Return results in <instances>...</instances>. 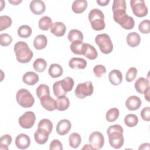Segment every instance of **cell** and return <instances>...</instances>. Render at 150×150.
<instances>
[{
    "instance_id": "6da1fadb",
    "label": "cell",
    "mask_w": 150,
    "mask_h": 150,
    "mask_svg": "<svg viewBox=\"0 0 150 150\" xmlns=\"http://www.w3.org/2000/svg\"><path fill=\"white\" fill-rule=\"evenodd\" d=\"M107 134L108 136V141L110 145L115 148L119 149L124 145V138L123 137V128L118 124L110 126Z\"/></svg>"
},
{
    "instance_id": "7a4b0ae2",
    "label": "cell",
    "mask_w": 150,
    "mask_h": 150,
    "mask_svg": "<svg viewBox=\"0 0 150 150\" xmlns=\"http://www.w3.org/2000/svg\"><path fill=\"white\" fill-rule=\"evenodd\" d=\"M14 52L17 60L21 63L29 62L33 57V52L30 49L28 45L23 41H19L14 46Z\"/></svg>"
},
{
    "instance_id": "3957f363",
    "label": "cell",
    "mask_w": 150,
    "mask_h": 150,
    "mask_svg": "<svg viewBox=\"0 0 150 150\" xmlns=\"http://www.w3.org/2000/svg\"><path fill=\"white\" fill-rule=\"evenodd\" d=\"M112 12L114 21L118 23L123 29L130 30L134 27V20L131 16L127 14L126 10L118 9Z\"/></svg>"
},
{
    "instance_id": "277c9868",
    "label": "cell",
    "mask_w": 150,
    "mask_h": 150,
    "mask_svg": "<svg viewBox=\"0 0 150 150\" xmlns=\"http://www.w3.org/2000/svg\"><path fill=\"white\" fill-rule=\"evenodd\" d=\"M88 19L94 30H101L105 28L104 15L101 10L97 8L91 9L88 13Z\"/></svg>"
},
{
    "instance_id": "5b68a950",
    "label": "cell",
    "mask_w": 150,
    "mask_h": 150,
    "mask_svg": "<svg viewBox=\"0 0 150 150\" xmlns=\"http://www.w3.org/2000/svg\"><path fill=\"white\" fill-rule=\"evenodd\" d=\"M18 103L23 108L31 107L34 103L35 98L30 91L25 88L19 89L16 94Z\"/></svg>"
},
{
    "instance_id": "8992f818",
    "label": "cell",
    "mask_w": 150,
    "mask_h": 150,
    "mask_svg": "<svg viewBox=\"0 0 150 150\" xmlns=\"http://www.w3.org/2000/svg\"><path fill=\"white\" fill-rule=\"evenodd\" d=\"M95 42L100 51L104 54H109L113 50V44L111 38L106 33L97 35L95 38Z\"/></svg>"
},
{
    "instance_id": "52a82bcc",
    "label": "cell",
    "mask_w": 150,
    "mask_h": 150,
    "mask_svg": "<svg viewBox=\"0 0 150 150\" xmlns=\"http://www.w3.org/2000/svg\"><path fill=\"white\" fill-rule=\"evenodd\" d=\"M93 86L91 81L79 84L74 91L76 96L80 99L90 96L93 93Z\"/></svg>"
},
{
    "instance_id": "ba28073f",
    "label": "cell",
    "mask_w": 150,
    "mask_h": 150,
    "mask_svg": "<svg viewBox=\"0 0 150 150\" xmlns=\"http://www.w3.org/2000/svg\"><path fill=\"white\" fill-rule=\"evenodd\" d=\"M130 5L133 13L136 16L142 18L148 14V8L144 0H131Z\"/></svg>"
},
{
    "instance_id": "9c48e42d",
    "label": "cell",
    "mask_w": 150,
    "mask_h": 150,
    "mask_svg": "<svg viewBox=\"0 0 150 150\" xmlns=\"http://www.w3.org/2000/svg\"><path fill=\"white\" fill-rule=\"evenodd\" d=\"M36 120V117L32 111H26L21 115L18 120L19 125L23 128L29 129L32 128Z\"/></svg>"
},
{
    "instance_id": "30bf717a",
    "label": "cell",
    "mask_w": 150,
    "mask_h": 150,
    "mask_svg": "<svg viewBox=\"0 0 150 150\" xmlns=\"http://www.w3.org/2000/svg\"><path fill=\"white\" fill-rule=\"evenodd\" d=\"M88 142L94 149H100L104 144V137L100 132L94 131L89 136Z\"/></svg>"
},
{
    "instance_id": "8fae6325",
    "label": "cell",
    "mask_w": 150,
    "mask_h": 150,
    "mask_svg": "<svg viewBox=\"0 0 150 150\" xmlns=\"http://www.w3.org/2000/svg\"><path fill=\"white\" fill-rule=\"evenodd\" d=\"M30 144L29 137L25 134H20L16 137L15 145L16 147L21 149H27Z\"/></svg>"
},
{
    "instance_id": "7c38bea8",
    "label": "cell",
    "mask_w": 150,
    "mask_h": 150,
    "mask_svg": "<svg viewBox=\"0 0 150 150\" xmlns=\"http://www.w3.org/2000/svg\"><path fill=\"white\" fill-rule=\"evenodd\" d=\"M29 8L32 12L35 15H42L45 12L46 5L42 1L33 0L30 3Z\"/></svg>"
},
{
    "instance_id": "4fadbf2b",
    "label": "cell",
    "mask_w": 150,
    "mask_h": 150,
    "mask_svg": "<svg viewBox=\"0 0 150 150\" xmlns=\"http://www.w3.org/2000/svg\"><path fill=\"white\" fill-rule=\"evenodd\" d=\"M71 128V124L69 120L63 119L59 121L56 126V132L60 135H64L69 133Z\"/></svg>"
},
{
    "instance_id": "5bb4252c",
    "label": "cell",
    "mask_w": 150,
    "mask_h": 150,
    "mask_svg": "<svg viewBox=\"0 0 150 150\" xmlns=\"http://www.w3.org/2000/svg\"><path fill=\"white\" fill-rule=\"evenodd\" d=\"M40 100L42 106L45 110L49 111H52L57 109L56 101L50 96H46L40 99Z\"/></svg>"
},
{
    "instance_id": "9a60e30c",
    "label": "cell",
    "mask_w": 150,
    "mask_h": 150,
    "mask_svg": "<svg viewBox=\"0 0 150 150\" xmlns=\"http://www.w3.org/2000/svg\"><path fill=\"white\" fill-rule=\"evenodd\" d=\"M49 134L46 130L38 128L34 134V139L36 143L43 145L47 141Z\"/></svg>"
},
{
    "instance_id": "2e32d148",
    "label": "cell",
    "mask_w": 150,
    "mask_h": 150,
    "mask_svg": "<svg viewBox=\"0 0 150 150\" xmlns=\"http://www.w3.org/2000/svg\"><path fill=\"white\" fill-rule=\"evenodd\" d=\"M141 105V100L136 96L129 97L125 101V106L131 111H135L139 108Z\"/></svg>"
},
{
    "instance_id": "e0dca14e",
    "label": "cell",
    "mask_w": 150,
    "mask_h": 150,
    "mask_svg": "<svg viewBox=\"0 0 150 150\" xmlns=\"http://www.w3.org/2000/svg\"><path fill=\"white\" fill-rule=\"evenodd\" d=\"M134 87L138 93L144 94L149 88H150L149 80L144 77H139L135 82Z\"/></svg>"
},
{
    "instance_id": "ac0fdd59",
    "label": "cell",
    "mask_w": 150,
    "mask_h": 150,
    "mask_svg": "<svg viewBox=\"0 0 150 150\" xmlns=\"http://www.w3.org/2000/svg\"><path fill=\"white\" fill-rule=\"evenodd\" d=\"M82 55L90 60H94L97 57L98 53L94 47L88 43H84Z\"/></svg>"
},
{
    "instance_id": "d6986e66",
    "label": "cell",
    "mask_w": 150,
    "mask_h": 150,
    "mask_svg": "<svg viewBox=\"0 0 150 150\" xmlns=\"http://www.w3.org/2000/svg\"><path fill=\"white\" fill-rule=\"evenodd\" d=\"M66 31V25L61 22H56L53 23L50 28V32L56 36H63Z\"/></svg>"
},
{
    "instance_id": "ffe728a7",
    "label": "cell",
    "mask_w": 150,
    "mask_h": 150,
    "mask_svg": "<svg viewBox=\"0 0 150 150\" xmlns=\"http://www.w3.org/2000/svg\"><path fill=\"white\" fill-rule=\"evenodd\" d=\"M69 66L73 69H84L87 66V61L83 58L73 57L70 60Z\"/></svg>"
},
{
    "instance_id": "44dd1931",
    "label": "cell",
    "mask_w": 150,
    "mask_h": 150,
    "mask_svg": "<svg viewBox=\"0 0 150 150\" xmlns=\"http://www.w3.org/2000/svg\"><path fill=\"white\" fill-rule=\"evenodd\" d=\"M108 79L112 85L118 86L122 81V73L118 70H113L110 72L108 74Z\"/></svg>"
},
{
    "instance_id": "7402d4cb",
    "label": "cell",
    "mask_w": 150,
    "mask_h": 150,
    "mask_svg": "<svg viewBox=\"0 0 150 150\" xmlns=\"http://www.w3.org/2000/svg\"><path fill=\"white\" fill-rule=\"evenodd\" d=\"M39 76L33 71L26 72L22 77L23 81L27 85H35L39 81Z\"/></svg>"
},
{
    "instance_id": "603a6c76",
    "label": "cell",
    "mask_w": 150,
    "mask_h": 150,
    "mask_svg": "<svg viewBox=\"0 0 150 150\" xmlns=\"http://www.w3.org/2000/svg\"><path fill=\"white\" fill-rule=\"evenodd\" d=\"M87 5L86 0H76L73 2L71 9L75 13H81L86 9Z\"/></svg>"
},
{
    "instance_id": "cb8c5ba5",
    "label": "cell",
    "mask_w": 150,
    "mask_h": 150,
    "mask_svg": "<svg viewBox=\"0 0 150 150\" xmlns=\"http://www.w3.org/2000/svg\"><path fill=\"white\" fill-rule=\"evenodd\" d=\"M141 42L139 35L135 32L129 33L127 36V43L131 47H135L138 46Z\"/></svg>"
},
{
    "instance_id": "d4e9b609",
    "label": "cell",
    "mask_w": 150,
    "mask_h": 150,
    "mask_svg": "<svg viewBox=\"0 0 150 150\" xmlns=\"http://www.w3.org/2000/svg\"><path fill=\"white\" fill-rule=\"evenodd\" d=\"M47 44V39L44 35L36 36L33 40V46L37 50H42L46 47Z\"/></svg>"
},
{
    "instance_id": "484cf974",
    "label": "cell",
    "mask_w": 150,
    "mask_h": 150,
    "mask_svg": "<svg viewBox=\"0 0 150 150\" xmlns=\"http://www.w3.org/2000/svg\"><path fill=\"white\" fill-rule=\"evenodd\" d=\"M48 72L52 78H57L63 74V70L62 67L59 64L53 63L50 66Z\"/></svg>"
},
{
    "instance_id": "4316f807",
    "label": "cell",
    "mask_w": 150,
    "mask_h": 150,
    "mask_svg": "<svg viewBox=\"0 0 150 150\" xmlns=\"http://www.w3.org/2000/svg\"><path fill=\"white\" fill-rule=\"evenodd\" d=\"M57 110L59 111H64L67 110L70 105V101L66 96L58 97L56 100Z\"/></svg>"
},
{
    "instance_id": "83f0119b",
    "label": "cell",
    "mask_w": 150,
    "mask_h": 150,
    "mask_svg": "<svg viewBox=\"0 0 150 150\" xmlns=\"http://www.w3.org/2000/svg\"><path fill=\"white\" fill-rule=\"evenodd\" d=\"M53 22L52 19L47 16H44L39 21V28L43 30H47L52 28Z\"/></svg>"
},
{
    "instance_id": "f1b7e54d",
    "label": "cell",
    "mask_w": 150,
    "mask_h": 150,
    "mask_svg": "<svg viewBox=\"0 0 150 150\" xmlns=\"http://www.w3.org/2000/svg\"><path fill=\"white\" fill-rule=\"evenodd\" d=\"M67 38L70 42L75 41L83 42V35L82 32L77 29H72L70 30Z\"/></svg>"
},
{
    "instance_id": "f546056e",
    "label": "cell",
    "mask_w": 150,
    "mask_h": 150,
    "mask_svg": "<svg viewBox=\"0 0 150 150\" xmlns=\"http://www.w3.org/2000/svg\"><path fill=\"white\" fill-rule=\"evenodd\" d=\"M69 145L73 148H77L80 145L81 142V138L80 135L77 132L71 133L69 137Z\"/></svg>"
},
{
    "instance_id": "4dcf8cb0",
    "label": "cell",
    "mask_w": 150,
    "mask_h": 150,
    "mask_svg": "<svg viewBox=\"0 0 150 150\" xmlns=\"http://www.w3.org/2000/svg\"><path fill=\"white\" fill-rule=\"evenodd\" d=\"M33 67L36 71L41 73L46 70L47 67V63L45 59L42 58H38L34 61L33 63Z\"/></svg>"
},
{
    "instance_id": "1f68e13d",
    "label": "cell",
    "mask_w": 150,
    "mask_h": 150,
    "mask_svg": "<svg viewBox=\"0 0 150 150\" xmlns=\"http://www.w3.org/2000/svg\"><path fill=\"white\" fill-rule=\"evenodd\" d=\"M32 32V28L27 25H22L18 29V35L22 38H29L31 35Z\"/></svg>"
},
{
    "instance_id": "d6a6232c",
    "label": "cell",
    "mask_w": 150,
    "mask_h": 150,
    "mask_svg": "<svg viewBox=\"0 0 150 150\" xmlns=\"http://www.w3.org/2000/svg\"><path fill=\"white\" fill-rule=\"evenodd\" d=\"M36 95L39 99L46 96H50V88L49 87L45 84H42L39 85L36 88Z\"/></svg>"
},
{
    "instance_id": "836d02e7",
    "label": "cell",
    "mask_w": 150,
    "mask_h": 150,
    "mask_svg": "<svg viewBox=\"0 0 150 150\" xmlns=\"http://www.w3.org/2000/svg\"><path fill=\"white\" fill-rule=\"evenodd\" d=\"M53 90L54 96L57 98L60 97L66 96L67 93V92H66L63 89L60 80L54 83L53 85Z\"/></svg>"
},
{
    "instance_id": "e575fe53",
    "label": "cell",
    "mask_w": 150,
    "mask_h": 150,
    "mask_svg": "<svg viewBox=\"0 0 150 150\" xmlns=\"http://www.w3.org/2000/svg\"><path fill=\"white\" fill-rule=\"evenodd\" d=\"M120 115L119 110L117 108H112L110 109L106 113V120L108 122H114L116 121Z\"/></svg>"
},
{
    "instance_id": "d590c367",
    "label": "cell",
    "mask_w": 150,
    "mask_h": 150,
    "mask_svg": "<svg viewBox=\"0 0 150 150\" xmlns=\"http://www.w3.org/2000/svg\"><path fill=\"white\" fill-rule=\"evenodd\" d=\"M84 43L81 41H75L71 42L70 45V49L71 52L76 54L82 55Z\"/></svg>"
},
{
    "instance_id": "8d00e7d4",
    "label": "cell",
    "mask_w": 150,
    "mask_h": 150,
    "mask_svg": "<svg viewBox=\"0 0 150 150\" xmlns=\"http://www.w3.org/2000/svg\"><path fill=\"white\" fill-rule=\"evenodd\" d=\"M138 122V118L135 114H129L127 115L124 118L125 124L129 127H134L137 125Z\"/></svg>"
},
{
    "instance_id": "74e56055",
    "label": "cell",
    "mask_w": 150,
    "mask_h": 150,
    "mask_svg": "<svg viewBox=\"0 0 150 150\" xmlns=\"http://www.w3.org/2000/svg\"><path fill=\"white\" fill-rule=\"evenodd\" d=\"M62 86L66 92L70 91L74 86V80L70 77H66L60 80Z\"/></svg>"
},
{
    "instance_id": "f35d334b",
    "label": "cell",
    "mask_w": 150,
    "mask_h": 150,
    "mask_svg": "<svg viewBox=\"0 0 150 150\" xmlns=\"http://www.w3.org/2000/svg\"><path fill=\"white\" fill-rule=\"evenodd\" d=\"M12 142V137L9 134L2 135L0 138V149L8 150V146Z\"/></svg>"
},
{
    "instance_id": "ab89813d",
    "label": "cell",
    "mask_w": 150,
    "mask_h": 150,
    "mask_svg": "<svg viewBox=\"0 0 150 150\" xmlns=\"http://www.w3.org/2000/svg\"><path fill=\"white\" fill-rule=\"evenodd\" d=\"M38 128L45 129L50 134L53 129V124L50 120L43 118L39 121L38 124Z\"/></svg>"
},
{
    "instance_id": "60d3db41",
    "label": "cell",
    "mask_w": 150,
    "mask_h": 150,
    "mask_svg": "<svg viewBox=\"0 0 150 150\" xmlns=\"http://www.w3.org/2000/svg\"><path fill=\"white\" fill-rule=\"evenodd\" d=\"M11 18L7 15L0 16V31H2L9 28L12 25Z\"/></svg>"
},
{
    "instance_id": "b9f144b4",
    "label": "cell",
    "mask_w": 150,
    "mask_h": 150,
    "mask_svg": "<svg viewBox=\"0 0 150 150\" xmlns=\"http://www.w3.org/2000/svg\"><path fill=\"white\" fill-rule=\"evenodd\" d=\"M139 32L143 34H148L150 32V21L148 19H145L140 22L138 25Z\"/></svg>"
},
{
    "instance_id": "7bdbcfd3",
    "label": "cell",
    "mask_w": 150,
    "mask_h": 150,
    "mask_svg": "<svg viewBox=\"0 0 150 150\" xmlns=\"http://www.w3.org/2000/svg\"><path fill=\"white\" fill-rule=\"evenodd\" d=\"M12 41L11 35L8 33H1L0 35V45L2 46H9Z\"/></svg>"
},
{
    "instance_id": "ee69618b",
    "label": "cell",
    "mask_w": 150,
    "mask_h": 150,
    "mask_svg": "<svg viewBox=\"0 0 150 150\" xmlns=\"http://www.w3.org/2000/svg\"><path fill=\"white\" fill-rule=\"evenodd\" d=\"M126 2L125 0H114L113 1L112 6V11L118 9L126 10Z\"/></svg>"
},
{
    "instance_id": "f6af8a7d",
    "label": "cell",
    "mask_w": 150,
    "mask_h": 150,
    "mask_svg": "<svg viewBox=\"0 0 150 150\" xmlns=\"http://www.w3.org/2000/svg\"><path fill=\"white\" fill-rule=\"evenodd\" d=\"M137 74V69L135 67H131L127 71L125 75V79L128 82L132 81Z\"/></svg>"
},
{
    "instance_id": "bcb514c9",
    "label": "cell",
    "mask_w": 150,
    "mask_h": 150,
    "mask_svg": "<svg viewBox=\"0 0 150 150\" xmlns=\"http://www.w3.org/2000/svg\"><path fill=\"white\" fill-rule=\"evenodd\" d=\"M93 73L97 77H101L106 73V68L102 64L96 65L93 68Z\"/></svg>"
},
{
    "instance_id": "7dc6e473",
    "label": "cell",
    "mask_w": 150,
    "mask_h": 150,
    "mask_svg": "<svg viewBox=\"0 0 150 150\" xmlns=\"http://www.w3.org/2000/svg\"><path fill=\"white\" fill-rule=\"evenodd\" d=\"M50 150H62L63 146L60 141L58 139H53L50 144Z\"/></svg>"
},
{
    "instance_id": "c3c4849f",
    "label": "cell",
    "mask_w": 150,
    "mask_h": 150,
    "mask_svg": "<svg viewBox=\"0 0 150 150\" xmlns=\"http://www.w3.org/2000/svg\"><path fill=\"white\" fill-rule=\"evenodd\" d=\"M141 117L143 120L146 121H150V108L149 107L144 108L141 112Z\"/></svg>"
},
{
    "instance_id": "681fc988",
    "label": "cell",
    "mask_w": 150,
    "mask_h": 150,
    "mask_svg": "<svg viewBox=\"0 0 150 150\" xmlns=\"http://www.w3.org/2000/svg\"><path fill=\"white\" fill-rule=\"evenodd\" d=\"M110 2V0H97V3L100 6H106Z\"/></svg>"
},
{
    "instance_id": "f907efd6",
    "label": "cell",
    "mask_w": 150,
    "mask_h": 150,
    "mask_svg": "<svg viewBox=\"0 0 150 150\" xmlns=\"http://www.w3.org/2000/svg\"><path fill=\"white\" fill-rule=\"evenodd\" d=\"M150 144L149 143H144L142 144H141L140 145V146L139 147V150L141 149H150V146H149Z\"/></svg>"
},
{
    "instance_id": "816d5d0a",
    "label": "cell",
    "mask_w": 150,
    "mask_h": 150,
    "mask_svg": "<svg viewBox=\"0 0 150 150\" xmlns=\"http://www.w3.org/2000/svg\"><path fill=\"white\" fill-rule=\"evenodd\" d=\"M149 89L150 88H149L144 94V97H145V98L148 101H149Z\"/></svg>"
},
{
    "instance_id": "f5cc1de1",
    "label": "cell",
    "mask_w": 150,
    "mask_h": 150,
    "mask_svg": "<svg viewBox=\"0 0 150 150\" xmlns=\"http://www.w3.org/2000/svg\"><path fill=\"white\" fill-rule=\"evenodd\" d=\"M94 149V148L91 145H88V144H86L85 145V146H84L83 148H82V149Z\"/></svg>"
},
{
    "instance_id": "db71d44e",
    "label": "cell",
    "mask_w": 150,
    "mask_h": 150,
    "mask_svg": "<svg viewBox=\"0 0 150 150\" xmlns=\"http://www.w3.org/2000/svg\"><path fill=\"white\" fill-rule=\"evenodd\" d=\"M9 2L13 4V5H17L19 4H20L21 2H22V1H9Z\"/></svg>"
}]
</instances>
